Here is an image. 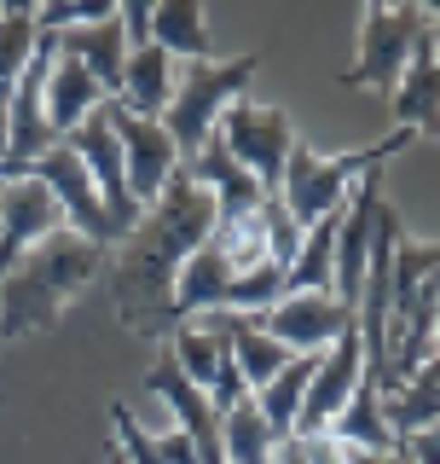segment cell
<instances>
[{
	"instance_id": "cell-1",
	"label": "cell",
	"mask_w": 440,
	"mask_h": 464,
	"mask_svg": "<svg viewBox=\"0 0 440 464\" xmlns=\"http://www.w3.org/2000/svg\"><path fill=\"white\" fill-rule=\"evenodd\" d=\"M215 238V198L203 192L192 174H174L157 192V203L139 215V227L128 232V250L116 261V308L134 337H174V285L180 267L203 244Z\"/></svg>"
},
{
	"instance_id": "cell-2",
	"label": "cell",
	"mask_w": 440,
	"mask_h": 464,
	"mask_svg": "<svg viewBox=\"0 0 440 464\" xmlns=\"http://www.w3.org/2000/svg\"><path fill=\"white\" fill-rule=\"evenodd\" d=\"M99 267H105V250L76 238L70 227L53 232V238H41L35 250L6 273V285H0V343L47 331L87 290V279H93Z\"/></svg>"
},
{
	"instance_id": "cell-3",
	"label": "cell",
	"mask_w": 440,
	"mask_h": 464,
	"mask_svg": "<svg viewBox=\"0 0 440 464\" xmlns=\"http://www.w3.org/2000/svg\"><path fill=\"white\" fill-rule=\"evenodd\" d=\"M429 354H440V244H423V238L400 232L394 267H388V377H383V395H394Z\"/></svg>"
},
{
	"instance_id": "cell-4",
	"label": "cell",
	"mask_w": 440,
	"mask_h": 464,
	"mask_svg": "<svg viewBox=\"0 0 440 464\" xmlns=\"http://www.w3.org/2000/svg\"><path fill=\"white\" fill-rule=\"evenodd\" d=\"M412 140H417V134H406V128H388L383 140L359 145V151H319V145L296 140V151H290V163H284L278 203H284V215H290L301 232L319 227L325 215H342L348 198H354V186L365 180V174H383Z\"/></svg>"
},
{
	"instance_id": "cell-5",
	"label": "cell",
	"mask_w": 440,
	"mask_h": 464,
	"mask_svg": "<svg viewBox=\"0 0 440 464\" xmlns=\"http://www.w3.org/2000/svg\"><path fill=\"white\" fill-rule=\"evenodd\" d=\"M261 70V53H238V58H203V64H186L180 82H174V99L163 111L168 140L180 145V157H192L203 140H215L220 116H226L238 99H249V82Z\"/></svg>"
},
{
	"instance_id": "cell-6",
	"label": "cell",
	"mask_w": 440,
	"mask_h": 464,
	"mask_svg": "<svg viewBox=\"0 0 440 464\" xmlns=\"http://www.w3.org/2000/svg\"><path fill=\"white\" fill-rule=\"evenodd\" d=\"M423 41H435V29H429V6H365V18H359V53H354V64L342 70V87H371V93H394L406 76V64H412V53L423 47Z\"/></svg>"
},
{
	"instance_id": "cell-7",
	"label": "cell",
	"mask_w": 440,
	"mask_h": 464,
	"mask_svg": "<svg viewBox=\"0 0 440 464\" xmlns=\"http://www.w3.org/2000/svg\"><path fill=\"white\" fill-rule=\"evenodd\" d=\"M220 145H226L238 163L255 174V186L267 198H278V186H284V163L290 151H296V122H290L284 105H261V99H238L226 116H220Z\"/></svg>"
},
{
	"instance_id": "cell-8",
	"label": "cell",
	"mask_w": 440,
	"mask_h": 464,
	"mask_svg": "<svg viewBox=\"0 0 440 464\" xmlns=\"http://www.w3.org/2000/svg\"><path fill=\"white\" fill-rule=\"evenodd\" d=\"M24 180H41V186H47V192H53V203L64 209V227L76 232V238L99 244V250H110V244H122V232L110 227V209H105V198H99L93 174L81 169V157L70 151L64 140H58L47 157H35V163L24 169Z\"/></svg>"
},
{
	"instance_id": "cell-9",
	"label": "cell",
	"mask_w": 440,
	"mask_h": 464,
	"mask_svg": "<svg viewBox=\"0 0 440 464\" xmlns=\"http://www.w3.org/2000/svg\"><path fill=\"white\" fill-rule=\"evenodd\" d=\"M110 116V128H116V145H122V169H128V192L139 198V209H151L157 192L174 180V174L186 169V157H180V145L168 140V128L163 122H151V116H134V111H122L110 99L105 105Z\"/></svg>"
},
{
	"instance_id": "cell-10",
	"label": "cell",
	"mask_w": 440,
	"mask_h": 464,
	"mask_svg": "<svg viewBox=\"0 0 440 464\" xmlns=\"http://www.w3.org/2000/svg\"><path fill=\"white\" fill-rule=\"evenodd\" d=\"M168 354H174V366H180V372L203 389V395H209L215 412H232L238 401H249V383H244L238 360H232L226 337H220V331H209L203 319H180V325H174Z\"/></svg>"
},
{
	"instance_id": "cell-11",
	"label": "cell",
	"mask_w": 440,
	"mask_h": 464,
	"mask_svg": "<svg viewBox=\"0 0 440 464\" xmlns=\"http://www.w3.org/2000/svg\"><path fill=\"white\" fill-rule=\"evenodd\" d=\"M64 145L81 157V169L93 174V186H99V198H105V209H110V227L122 232H134L139 227V198L128 192V169H122V145H116V128H110V116L105 111H93L87 122L76 128V134H64Z\"/></svg>"
},
{
	"instance_id": "cell-12",
	"label": "cell",
	"mask_w": 440,
	"mask_h": 464,
	"mask_svg": "<svg viewBox=\"0 0 440 464\" xmlns=\"http://www.w3.org/2000/svg\"><path fill=\"white\" fill-rule=\"evenodd\" d=\"M359 377H365V337H359V325H348L342 337L319 354V372H313V383H307L296 435H325L336 418H342V406L354 401Z\"/></svg>"
},
{
	"instance_id": "cell-13",
	"label": "cell",
	"mask_w": 440,
	"mask_h": 464,
	"mask_svg": "<svg viewBox=\"0 0 440 464\" xmlns=\"http://www.w3.org/2000/svg\"><path fill=\"white\" fill-rule=\"evenodd\" d=\"M261 325H267L273 337L290 348V354H325V348L342 337L348 325H359V319L348 314L336 296H307V290H284V296H278L273 308L261 314Z\"/></svg>"
},
{
	"instance_id": "cell-14",
	"label": "cell",
	"mask_w": 440,
	"mask_h": 464,
	"mask_svg": "<svg viewBox=\"0 0 440 464\" xmlns=\"http://www.w3.org/2000/svg\"><path fill=\"white\" fill-rule=\"evenodd\" d=\"M186 174L203 186V192L215 198V221L226 227V221H244V215H255L261 203H267V192L255 186V174H249L238 157L220 145V134L215 140H203L192 157H186Z\"/></svg>"
},
{
	"instance_id": "cell-15",
	"label": "cell",
	"mask_w": 440,
	"mask_h": 464,
	"mask_svg": "<svg viewBox=\"0 0 440 464\" xmlns=\"http://www.w3.org/2000/svg\"><path fill=\"white\" fill-rule=\"evenodd\" d=\"M203 325L226 337L232 360H238V372H244V383H249V395H255V389H267L273 377L296 360L267 325H261V314H203Z\"/></svg>"
},
{
	"instance_id": "cell-16",
	"label": "cell",
	"mask_w": 440,
	"mask_h": 464,
	"mask_svg": "<svg viewBox=\"0 0 440 464\" xmlns=\"http://www.w3.org/2000/svg\"><path fill=\"white\" fill-rule=\"evenodd\" d=\"M110 447L128 464H197L192 441H186L180 424H145L128 401H110Z\"/></svg>"
},
{
	"instance_id": "cell-17",
	"label": "cell",
	"mask_w": 440,
	"mask_h": 464,
	"mask_svg": "<svg viewBox=\"0 0 440 464\" xmlns=\"http://www.w3.org/2000/svg\"><path fill=\"white\" fill-rule=\"evenodd\" d=\"M105 105H110V93L93 82V70L76 64L70 53H58L53 70H47V122H53V134H58V140L76 134L87 116L105 111Z\"/></svg>"
},
{
	"instance_id": "cell-18",
	"label": "cell",
	"mask_w": 440,
	"mask_h": 464,
	"mask_svg": "<svg viewBox=\"0 0 440 464\" xmlns=\"http://www.w3.org/2000/svg\"><path fill=\"white\" fill-rule=\"evenodd\" d=\"M174 58L157 47V41H145V47H128V64H122V87H116V105L134 111V116H151V122H163L168 99H174Z\"/></svg>"
},
{
	"instance_id": "cell-19",
	"label": "cell",
	"mask_w": 440,
	"mask_h": 464,
	"mask_svg": "<svg viewBox=\"0 0 440 464\" xmlns=\"http://www.w3.org/2000/svg\"><path fill=\"white\" fill-rule=\"evenodd\" d=\"M394 128L406 134H440V47L423 41L394 87Z\"/></svg>"
},
{
	"instance_id": "cell-20",
	"label": "cell",
	"mask_w": 440,
	"mask_h": 464,
	"mask_svg": "<svg viewBox=\"0 0 440 464\" xmlns=\"http://www.w3.org/2000/svg\"><path fill=\"white\" fill-rule=\"evenodd\" d=\"M325 435L336 447H359V453H394V447H400V435H394L388 412H383V383H377L371 372L359 377L354 401L342 406V418H336Z\"/></svg>"
},
{
	"instance_id": "cell-21",
	"label": "cell",
	"mask_w": 440,
	"mask_h": 464,
	"mask_svg": "<svg viewBox=\"0 0 440 464\" xmlns=\"http://www.w3.org/2000/svg\"><path fill=\"white\" fill-rule=\"evenodd\" d=\"M58 53H70L76 64L93 70V82L105 87V93L116 99V87H122V64H128V35H122V18H99L87 29H70V35H53Z\"/></svg>"
},
{
	"instance_id": "cell-22",
	"label": "cell",
	"mask_w": 440,
	"mask_h": 464,
	"mask_svg": "<svg viewBox=\"0 0 440 464\" xmlns=\"http://www.w3.org/2000/svg\"><path fill=\"white\" fill-rule=\"evenodd\" d=\"M151 41L163 47L174 64H203V58H215V29L203 18L197 0H163V6H151Z\"/></svg>"
},
{
	"instance_id": "cell-23",
	"label": "cell",
	"mask_w": 440,
	"mask_h": 464,
	"mask_svg": "<svg viewBox=\"0 0 440 464\" xmlns=\"http://www.w3.org/2000/svg\"><path fill=\"white\" fill-rule=\"evenodd\" d=\"M336 227H342V215H325L319 227L301 232L296 256H290V267H284V290L336 296Z\"/></svg>"
},
{
	"instance_id": "cell-24",
	"label": "cell",
	"mask_w": 440,
	"mask_h": 464,
	"mask_svg": "<svg viewBox=\"0 0 440 464\" xmlns=\"http://www.w3.org/2000/svg\"><path fill=\"white\" fill-rule=\"evenodd\" d=\"M35 47H41L35 6H29V0H6V6H0V105L18 93V82H24Z\"/></svg>"
},
{
	"instance_id": "cell-25",
	"label": "cell",
	"mask_w": 440,
	"mask_h": 464,
	"mask_svg": "<svg viewBox=\"0 0 440 464\" xmlns=\"http://www.w3.org/2000/svg\"><path fill=\"white\" fill-rule=\"evenodd\" d=\"M383 412H388L394 435H412L423 424H435L440 418V354H429L394 395H383Z\"/></svg>"
},
{
	"instance_id": "cell-26",
	"label": "cell",
	"mask_w": 440,
	"mask_h": 464,
	"mask_svg": "<svg viewBox=\"0 0 440 464\" xmlns=\"http://www.w3.org/2000/svg\"><path fill=\"white\" fill-rule=\"evenodd\" d=\"M220 447H226V464H273L278 435L255 401H238L232 412H220Z\"/></svg>"
},
{
	"instance_id": "cell-27",
	"label": "cell",
	"mask_w": 440,
	"mask_h": 464,
	"mask_svg": "<svg viewBox=\"0 0 440 464\" xmlns=\"http://www.w3.org/2000/svg\"><path fill=\"white\" fill-rule=\"evenodd\" d=\"M110 0H47V6H35V24L41 35H70V29H87L99 18H110Z\"/></svg>"
},
{
	"instance_id": "cell-28",
	"label": "cell",
	"mask_w": 440,
	"mask_h": 464,
	"mask_svg": "<svg viewBox=\"0 0 440 464\" xmlns=\"http://www.w3.org/2000/svg\"><path fill=\"white\" fill-rule=\"evenodd\" d=\"M273 464H342V447L330 435H290V441H278Z\"/></svg>"
},
{
	"instance_id": "cell-29",
	"label": "cell",
	"mask_w": 440,
	"mask_h": 464,
	"mask_svg": "<svg viewBox=\"0 0 440 464\" xmlns=\"http://www.w3.org/2000/svg\"><path fill=\"white\" fill-rule=\"evenodd\" d=\"M400 453L412 464H440V418L423 424V430H412V435H400Z\"/></svg>"
},
{
	"instance_id": "cell-30",
	"label": "cell",
	"mask_w": 440,
	"mask_h": 464,
	"mask_svg": "<svg viewBox=\"0 0 440 464\" xmlns=\"http://www.w3.org/2000/svg\"><path fill=\"white\" fill-rule=\"evenodd\" d=\"M342 459H348V464H412L400 447H394V453H359V447H342Z\"/></svg>"
},
{
	"instance_id": "cell-31",
	"label": "cell",
	"mask_w": 440,
	"mask_h": 464,
	"mask_svg": "<svg viewBox=\"0 0 440 464\" xmlns=\"http://www.w3.org/2000/svg\"><path fill=\"white\" fill-rule=\"evenodd\" d=\"M429 29H435V47H440V6H429Z\"/></svg>"
},
{
	"instance_id": "cell-32",
	"label": "cell",
	"mask_w": 440,
	"mask_h": 464,
	"mask_svg": "<svg viewBox=\"0 0 440 464\" xmlns=\"http://www.w3.org/2000/svg\"><path fill=\"white\" fill-rule=\"evenodd\" d=\"M0 157H6V105H0Z\"/></svg>"
},
{
	"instance_id": "cell-33",
	"label": "cell",
	"mask_w": 440,
	"mask_h": 464,
	"mask_svg": "<svg viewBox=\"0 0 440 464\" xmlns=\"http://www.w3.org/2000/svg\"><path fill=\"white\" fill-rule=\"evenodd\" d=\"M105 464H128V459H122V453H116V447H105Z\"/></svg>"
},
{
	"instance_id": "cell-34",
	"label": "cell",
	"mask_w": 440,
	"mask_h": 464,
	"mask_svg": "<svg viewBox=\"0 0 440 464\" xmlns=\"http://www.w3.org/2000/svg\"><path fill=\"white\" fill-rule=\"evenodd\" d=\"M0 203H6V180H0Z\"/></svg>"
},
{
	"instance_id": "cell-35",
	"label": "cell",
	"mask_w": 440,
	"mask_h": 464,
	"mask_svg": "<svg viewBox=\"0 0 440 464\" xmlns=\"http://www.w3.org/2000/svg\"><path fill=\"white\" fill-rule=\"evenodd\" d=\"M0 348H6V343H0Z\"/></svg>"
},
{
	"instance_id": "cell-36",
	"label": "cell",
	"mask_w": 440,
	"mask_h": 464,
	"mask_svg": "<svg viewBox=\"0 0 440 464\" xmlns=\"http://www.w3.org/2000/svg\"><path fill=\"white\" fill-rule=\"evenodd\" d=\"M342 464H348V459H342Z\"/></svg>"
}]
</instances>
